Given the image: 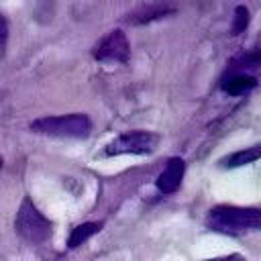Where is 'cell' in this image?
<instances>
[{
	"label": "cell",
	"mask_w": 261,
	"mask_h": 261,
	"mask_svg": "<svg viewBox=\"0 0 261 261\" xmlns=\"http://www.w3.org/2000/svg\"><path fill=\"white\" fill-rule=\"evenodd\" d=\"M208 228L222 232V234H245L251 230H261V208L249 206H214L206 216Z\"/></svg>",
	"instance_id": "1"
},
{
	"label": "cell",
	"mask_w": 261,
	"mask_h": 261,
	"mask_svg": "<svg viewBox=\"0 0 261 261\" xmlns=\"http://www.w3.org/2000/svg\"><path fill=\"white\" fill-rule=\"evenodd\" d=\"M14 230L22 241L31 245H41L51 239L53 224L43 212H39V208L33 204L31 198H24L14 218Z\"/></svg>",
	"instance_id": "2"
},
{
	"label": "cell",
	"mask_w": 261,
	"mask_h": 261,
	"mask_svg": "<svg viewBox=\"0 0 261 261\" xmlns=\"http://www.w3.org/2000/svg\"><path fill=\"white\" fill-rule=\"evenodd\" d=\"M92 122L84 112L61 114V116H43L31 122V130L49 137L61 139H84L90 135Z\"/></svg>",
	"instance_id": "3"
},
{
	"label": "cell",
	"mask_w": 261,
	"mask_h": 261,
	"mask_svg": "<svg viewBox=\"0 0 261 261\" xmlns=\"http://www.w3.org/2000/svg\"><path fill=\"white\" fill-rule=\"evenodd\" d=\"M159 145V135L149 130H128L118 137H114L106 147L104 155H147L153 153Z\"/></svg>",
	"instance_id": "4"
},
{
	"label": "cell",
	"mask_w": 261,
	"mask_h": 261,
	"mask_svg": "<svg viewBox=\"0 0 261 261\" xmlns=\"http://www.w3.org/2000/svg\"><path fill=\"white\" fill-rule=\"evenodd\" d=\"M94 57L98 61H116V63H126L130 57V45L128 39L122 31H112L108 33L94 51Z\"/></svg>",
	"instance_id": "5"
},
{
	"label": "cell",
	"mask_w": 261,
	"mask_h": 261,
	"mask_svg": "<svg viewBox=\"0 0 261 261\" xmlns=\"http://www.w3.org/2000/svg\"><path fill=\"white\" fill-rule=\"evenodd\" d=\"M184 171H186L184 159L171 157V159L165 163V167H163V171L159 173V177H157V190H159L161 194H171V192H175V190L179 188L181 179H184Z\"/></svg>",
	"instance_id": "6"
},
{
	"label": "cell",
	"mask_w": 261,
	"mask_h": 261,
	"mask_svg": "<svg viewBox=\"0 0 261 261\" xmlns=\"http://www.w3.org/2000/svg\"><path fill=\"white\" fill-rule=\"evenodd\" d=\"M261 159V143L253 145V147H247V149H241V151H234L226 157L220 159V167L224 169H234V167H243V165H249L253 161Z\"/></svg>",
	"instance_id": "7"
},
{
	"label": "cell",
	"mask_w": 261,
	"mask_h": 261,
	"mask_svg": "<svg viewBox=\"0 0 261 261\" xmlns=\"http://www.w3.org/2000/svg\"><path fill=\"white\" fill-rule=\"evenodd\" d=\"M169 12H173L171 6H161V4H149V6H141L137 12L128 14V22L130 24H145V22H151V20H157V18H163L167 16Z\"/></svg>",
	"instance_id": "8"
},
{
	"label": "cell",
	"mask_w": 261,
	"mask_h": 261,
	"mask_svg": "<svg viewBox=\"0 0 261 261\" xmlns=\"http://www.w3.org/2000/svg\"><path fill=\"white\" fill-rule=\"evenodd\" d=\"M257 86V80L251 77V75H243V73H237V75H228L224 82H222V90L230 96H241V94H247L249 90H253Z\"/></svg>",
	"instance_id": "9"
},
{
	"label": "cell",
	"mask_w": 261,
	"mask_h": 261,
	"mask_svg": "<svg viewBox=\"0 0 261 261\" xmlns=\"http://www.w3.org/2000/svg\"><path fill=\"white\" fill-rule=\"evenodd\" d=\"M102 228V222H84L80 226H75L67 239V247L69 249H77L82 243H86L92 234H96Z\"/></svg>",
	"instance_id": "10"
},
{
	"label": "cell",
	"mask_w": 261,
	"mask_h": 261,
	"mask_svg": "<svg viewBox=\"0 0 261 261\" xmlns=\"http://www.w3.org/2000/svg\"><path fill=\"white\" fill-rule=\"evenodd\" d=\"M249 24V10L245 6H237L234 8V16H232V35H241Z\"/></svg>",
	"instance_id": "11"
},
{
	"label": "cell",
	"mask_w": 261,
	"mask_h": 261,
	"mask_svg": "<svg viewBox=\"0 0 261 261\" xmlns=\"http://www.w3.org/2000/svg\"><path fill=\"white\" fill-rule=\"evenodd\" d=\"M6 43H8V22L6 18L0 14V59L6 53Z\"/></svg>",
	"instance_id": "12"
},
{
	"label": "cell",
	"mask_w": 261,
	"mask_h": 261,
	"mask_svg": "<svg viewBox=\"0 0 261 261\" xmlns=\"http://www.w3.org/2000/svg\"><path fill=\"white\" fill-rule=\"evenodd\" d=\"M239 63H241V67H251V65H259V63H261V53H249V55L241 57V59H239Z\"/></svg>",
	"instance_id": "13"
},
{
	"label": "cell",
	"mask_w": 261,
	"mask_h": 261,
	"mask_svg": "<svg viewBox=\"0 0 261 261\" xmlns=\"http://www.w3.org/2000/svg\"><path fill=\"white\" fill-rule=\"evenodd\" d=\"M204 261H247V259L239 253H230V255H224V257H214V259H204Z\"/></svg>",
	"instance_id": "14"
},
{
	"label": "cell",
	"mask_w": 261,
	"mask_h": 261,
	"mask_svg": "<svg viewBox=\"0 0 261 261\" xmlns=\"http://www.w3.org/2000/svg\"><path fill=\"white\" fill-rule=\"evenodd\" d=\"M2 163H4V159H2V157H0V167H2Z\"/></svg>",
	"instance_id": "15"
}]
</instances>
